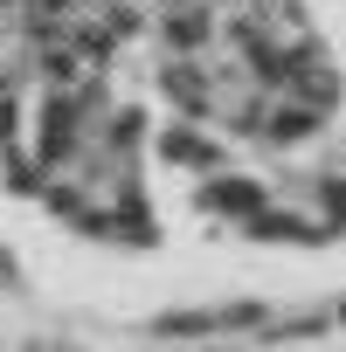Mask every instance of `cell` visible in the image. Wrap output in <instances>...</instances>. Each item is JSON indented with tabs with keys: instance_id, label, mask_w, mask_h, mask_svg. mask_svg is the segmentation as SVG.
Returning <instances> with one entry per match:
<instances>
[{
	"instance_id": "cell-1",
	"label": "cell",
	"mask_w": 346,
	"mask_h": 352,
	"mask_svg": "<svg viewBox=\"0 0 346 352\" xmlns=\"http://www.w3.org/2000/svg\"><path fill=\"white\" fill-rule=\"evenodd\" d=\"M346 35V0H305ZM256 14L346 97V49L298 8ZM0 208L104 249L250 235L318 249L208 0H0Z\"/></svg>"
}]
</instances>
